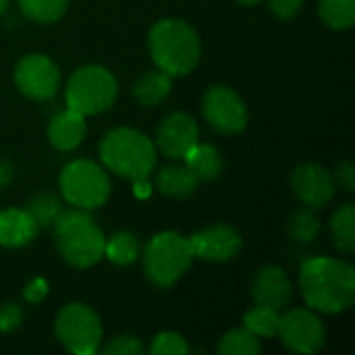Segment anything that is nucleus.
<instances>
[{"label":"nucleus","mask_w":355,"mask_h":355,"mask_svg":"<svg viewBox=\"0 0 355 355\" xmlns=\"http://www.w3.org/2000/svg\"><path fill=\"white\" fill-rule=\"evenodd\" d=\"M300 289L306 306L322 314H341L355 302V270L345 260L312 258L302 266Z\"/></svg>","instance_id":"obj_1"},{"label":"nucleus","mask_w":355,"mask_h":355,"mask_svg":"<svg viewBox=\"0 0 355 355\" xmlns=\"http://www.w3.org/2000/svg\"><path fill=\"white\" fill-rule=\"evenodd\" d=\"M148 48L156 69L171 77H183L191 73L202 56L198 31L183 19L158 21L150 29Z\"/></svg>","instance_id":"obj_2"},{"label":"nucleus","mask_w":355,"mask_h":355,"mask_svg":"<svg viewBox=\"0 0 355 355\" xmlns=\"http://www.w3.org/2000/svg\"><path fill=\"white\" fill-rule=\"evenodd\" d=\"M102 164L131 183L146 181L156 168V146L137 129L116 127L100 139Z\"/></svg>","instance_id":"obj_3"},{"label":"nucleus","mask_w":355,"mask_h":355,"mask_svg":"<svg viewBox=\"0 0 355 355\" xmlns=\"http://www.w3.org/2000/svg\"><path fill=\"white\" fill-rule=\"evenodd\" d=\"M54 243L60 258L73 268H89L104 258L106 237L83 208H69L54 220Z\"/></svg>","instance_id":"obj_4"},{"label":"nucleus","mask_w":355,"mask_h":355,"mask_svg":"<svg viewBox=\"0 0 355 355\" xmlns=\"http://www.w3.org/2000/svg\"><path fill=\"white\" fill-rule=\"evenodd\" d=\"M193 254L187 237L173 231L154 235L141 252L144 275L158 289H171L189 270Z\"/></svg>","instance_id":"obj_5"},{"label":"nucleus","mask_w":355,"mask_h":355,"mask_svg":"<svg viewBox=\"0 0 355 355\" xmlns=\"http://www.w3.org/2000/svg\"><path fill=\"white\" fill-rule=\"evenodd\" d=\"M116 94L119 83L108 69L98 64H85L69 77L64 100L67 108L83 116H94L108 110L114 104Z\"/></svg>","instance_id":"obj_6"},{"label":"nucleus","mask_w":355,"mask_h":355,"mask_svg":"<svg viewBox=\"0 0 355 355\" xmlns=\"http://www.w3.org/2000/svg\"><path fill=\"white\" fill-rule=\"evenodd\" d=\"M62 198L77 208L94 210L106 204L110 198V177L106 171L92 160L69 162L58 179Z\"/></svg>","instance_id":"obj_7"},{"label":"nucleus","mask_w":355,"mask_h":355,"mask_svg":"<svg viewBox=\"0 0 355 355\" xmlns=\"http://www.w3.org/2000/svg\"><path fill=\"white\" fill-rule=\"evenodd\" d=\"M54 333L60 345L77 355H94L102 341L100 316L85 304L73 302L62 306L56 316Z\"/></svg>","instance_id":"obj_8"},{"label":"nucleus","mask_w":355,"mask_h":355,"mask_svg":"<svg viewBox=\"0 0 355 355\" xmlns=\"http://www.w3.org/2000/svg\"><path fill=\"white\" fill-rule=\"evenodd\" d=\"M206 123L220 135H237L248 127L243 98L229 85H212L202 100Z\"/></svg>","instance_id":"obj_9"},{"label":"nucleus","mask_w":355,"mask_h":355,"mask_svg":"<svg viewBox=\"0 0 355 355\" xmlns=\"http://www.w3.org/2000/svg\"><path fill=\"white\" fill-rule=\"evenodd\" d=\"M15 85L29 100L46 102L58 92L60 69L46 54H27L15 67Z\"/></svg>","instance_id":"obj_10"},{"label":"nucleus","mask_w":355,"mask_h":355,"mask_svg":"<svg viewBox=\"0 0 355 355\" xmlns=\"http://www.w3.org/2000/svg\"><path fill=\"white\" fill-rule=\"evenodd\" d=\"M277 335L281 337L287 349L295 354L310 355L322 349L327 339V329L312 310L297 308L285 316H279Z\"/></svg>","instance_id":"obj_11"},{"label":"nucleus","mask_w":355,"mask_h":355,"mask_svg":"<svg viewBox=\"0 0 355 355\" xmlns=\"http://www.w3.org/2000/svg\"><path fill=\"white\" fill-rule=\"evenodd\" d=\"M187 241H189L193 260L198 258V260L214 262V264L233 260L243 245L239 231L229 225L206 227V229L193 233L191 237H187Z\"/></svg>","instance_id":"obj_12"},{"label":"nucleus","mask_w":355,"mask_h":355,"mask_svg":"<svg viewBox=\"0 0 355 355\" xmlns=\"http://www.w3.org/2000/svg\"><path fill=\"white\" fill-rule=\"evenodd\" d=\"M200 141V129L193 116L187 112H171L166 114L158 129H156V148L173 158L179 160L183 158L196 144Z\"/></svg>","instance_id":"obj_13"},{"label":"nucleus","mask_w":355,"mask_h":355,"mask_svg":"<svg viewBox=\"0 0 355 355\" xmlns=\"http://www.w3.org/2000/svg\"><path fill=\"white\" fill-rule=\"evenodd\" d=\"M291 187L302 204L312 210H320L329 206L335 198V179L329 168L322 164H300L291 175Z\"/></svg>","instance_id":"obj_14"},{"label":"nucleus","mask_w":355,"mask_h":355,"mask_svg":"<svg viewBox=\"0 0 355 355\" xmlns=\"http://www.w3.org/2000/svg\"><path fill=\"white\" fill-rule=\"evenodd\" d=\"M252 297L256 306H264L281 312L293 297V285L289 275L281 266H264L254 277Z\"/></svg>","instance_id":"obj_15"},{"label":"nucleus","mask_w":355,"mask_h":355,"mask_svg":"<svg viewBox=\"0 0 355 355\" xmlns=\"http://www.w3.org/2000/svg\"><path fill=\"white\" fill-rule=\"evenodd\" d=\"M85 133H87L85 116L71 108L58 112L48 125L50 146L56 148L58 152H71L79 148L81 141L85 139Z\"/></svg>","instance_id":"obj_16"},{"label":"nucleus","mask_w":355,"mask_h":355,"mask_svg":"<svg viewBox=\"0 0 355 355\" xmlns=\"http://www.w3.org/2000/svg\"><path fill=\"white\" fill-rule=\"evenodd\" d=\"M40 227L23 208L0 210V245L8 250H19L29 245Z\"/></svg>","instance_id":"obj_17"},{"label":"nucleus","mask_w":355,"mask_h":355,"mask_svg":"<svg viewBox=\"0 0 355 355\" xmlns=\"http://www.w3.org/2000/svg\"><path fill=\"white\" fill-rule=\"evenodd\" d=\"M200 179L185 164L162 166L156 175V189L173 200H185L196 193Z\"/></svg>","instance_id":"obj_18"},{"label":"nucleus","mask_w":355,"mask_h":355,"mask_svg":"<svg viewBox=\"0 0 355 355\" xmlns=\"http://www.w3.org/2000/svg\"><path fill=\"white\" fill-rule=\"evenodd\" d=\"M183 160H185V166L200 179V183L214 181L223 173V166H225L223 154L214 146L200 144V141L183 156Z\"/></svg>","instance_id":"obj_19"},{"label":"nucleus","mask_w":355,"mask_h":355,"mask_svg":"<svg viewBox=\"0 0 355 355\" xmlns=\"http://www.w3.org/2000/svg\"><path fill=\"white\" fill-rule=\"evenodd\" d=\"M171 83H173V77H171V75H166V73L160 71V69H154V71L144 73V75L133 83L131 94H133V98H135L141 106L150 108V106L160 104V102L168 96Z\"/></svg>","instance_id":"obj_20"},{"label":"nucleus","mask_w":355,"mask_h":355,"mask_svg":"<svg viewBox=\"0 0 355 355\" xmlns=\"http://www.w3.org/2000/svg\"><path fill=\"white\" fill-rule=\"evenodd\" d=\"M104 256L114 266H131L139 258V241L131 231H116L106 239Z\"/></svg>","instance_id":"obj_21"},{"label":"nucleus","mask_w":355,"mask_h":355,"mask_svg":"<svg viewBox=\"0 0 355 355\" xmlns=\"http://www.w3.org/2000/svg\"><path fill=\"white\" fill-rule=\"evenodd\" d=\"M331 233H333V245L343 252L352 254L355 250V206L343 204L331 218Z\"/></svg>","instance_id":"obj_22"},{"label":"nucleus","mask_w":355,"mask_h":355,"mask_svg":"<svg viewBox=\"0 0 355 355\" xmlns=\"http://www.w3.org/2000/svg\"><path fill=\"white\" fill-rule=\"evenodd\" d=\"M318 15L331 29H349L355 23V0H320Z\"/></svg>","instance_id":"obj_23"},{"label":"nucleus","mask_w":355,"mask_h":355,"mask_svg":"<svg viewBox=\"0 0 355 355\" xmlns=\"http://www.w3.org/2000/svg\"><path fill=\"white\" fill-rule=\"evenodd\" d=\"M19 10L33 23H54L69 6V0H17Z\"/></svg>","instance_id":"obj_24"},{"label":"nucleus","mask_w":355,"mask_h":355,"mask_svg":"<svg viewBox=\"0 0 355 355\" xmlns=\"http://www.w3.org/2000/svg\"><path fill=\"white\" fill-rule=\"evenodd\" d=\"M23 210L35 220V225H37L40 229H48V227L54 225V220H56L58 214L62 212V204H60V200H58L56 196L44 191V193L33 196V198L25 204Z\"/></svg>","instance_id":"obj_25"},{"label":"nucleus","mask_w":355,"mask_h":355,"mask_svg":"<svg viewBox=\"0 0 355 355\" xmlns=\"http://www.w3.org/2000/svg\"><path fill=\"white\" fill-rule=\"evenodd\" d=\"M260 349H262V347H260V339L243 327V329H233V331H229V333L220 339V343H218V347H216V354L258 355L260 354Z\"/></svg>","instance_id":"obj_26"},{"label":"nucleus","mask_w":355,"mask_h":355,"mask_svg":"<svg viewBox=\"0 0 355 355\" xmlns=\"http://www.w3.org/2000/svg\"><path fill=\"white\" fill-rule=\"evenodd\" d=\"M287 233L295 243H312L320 233V218L312 212V208H300L289 218Z\"/></svg>","instance_id":"obj_27"},{"label":"nucleus","mask_w":355,"mask_h":355,"mask_svg":"<svg viewBox=\"0 0 355 355\" xmlns=\"http://www.w3.org/2000/svg\"><path fill=\"white\" fill-rule=\"evenodd\" d=\"M243 327L256 337H264V339L275 337L279 327V312L264 306H254L243 314Z\"/></svg>","instance_id":"obj_28"},{"label":"nucleus","mask_w":355,"mask_h":355,"mask_svg":"<svg viewBox=\"0 0 355 355\" xmlns=\"http://www.w3.org/2000/svg\"><path fill=\"white\" fill-rule=\"evenodd\" d=\"M187 352H189L187 341L179 333H173V331L158 333L150 345L152 355H185Z\"/></svg>","instance_id":"obj_29"},{"label":"nucleus","mask_w":355,"mask_h":355,"mask_svg":"<svg viewBox=\"0 0 355 355\" xmlns=\"http://www.w3.org/2000/svg\"><path fill=\"white\" fill-rule=\"evenodd\" d=\"M104 355H141L144 354V345L137 337L133 335H119L114 339H110V343L104 345L102 349Z\"/></svg>","instance_id":"obj_30"},{"label":"nucleus","mask_w":355,"mask_h":355,"mask_svg":"<svg viewBox=\"0 0 355 355\" xmlns=\"http://www.w3.org/2000/svg\"><path fill=\"white\" fill-rule=\"evenodd\" d=\"M23 322V308L15 302H6L0 306V333H10L19 329Z\"/></svg>","instance_id":"obj_31"},{"label":"nucleus","mask_w":355,"mask_h":355,"mask_svg":"<svg viewBox=\"0 0 355 355\" xmlns=\"http://www.w3.org/2000/svg\"><path fill=\"white\" fill-rule=\"evenodd\" d=\"M335 185H339L341 189H345L347 193H352L355 189V168L349 160H343L337 164L335 173H333Z\"/></svg>","instance_id":"obj_32"},{"label":"nucleus","mask_w":355,"mask_h":355,"mask_svg":"<svg viewBox=\"0 0 355 355\" xmlns=\"http://www.w3.org/2000/svg\"><path fill=\"white\" fill-rule=\"evenodd\" d=\"M48 291H50L48 281H46V279H42V277H35V279H31V281L25 285V289H23V297H25V302H27V304H40V302L48 295Z\"/></svg>","instance_id":"obj_33"},{"label":"nucleus","mask_w":355,"mask_h":355,"mask_svg":"<svg viewBox=\"0 0 355 355\" xmlns=\"http://www.w3.org/2000/svg\"><path fill=\"white\" fill-rule=\"evenodd\" d=\"M268 6H270L275 17H279V19H293L302 10L304 0H268Z\"/></svg>","instance_id":"obj_34"},{"label":"nucleus","mask_w":355,"mask_h":355,"mask_svg":"<svg viewBox=\"0 0 355 355\" xmlns=\"http://www.w3.org/2000/svg\"><path fill=\"white\" fill-rule=\"evenodd\" d=\"M12 164L8 160H0V189L6 187L12 181Z\"/></svg>","instance_id":"obj_35"},{"label":"nucleus","mask_w":355,"mask_h":355,"mask_svg":"<svg viewBox=\"0 0 355 355\" xmlns=\"http://www.w3.org/2000/svg\"><path fill=\"white\" fill-rule=\"evenodd\" d=\"M133 189H135V196H137V198H148V196L152 193V185H150V179L133 183Z\"/></svg>","instance_id":"obj_36"},{"label":"nucleus","mask_w":355,"mask_h":355,"mask_svg":"<svg viewBox=\"0 0 355 355\" xmlns=\"http://www.w3.org/2000/svg\"><path fill=\"white\" fill-rule=\"evenodd\" d=\"M8 8V0H0V15H4Z\"/></svg>","instance_id":"obj_37"},{"label":"nucleus","mask_w":355,"mask_h":355,"mask_svg":"<svg viewBox=\"0 0 355 355\" xmlns=\"http://www.w3.org/2000/svg\"><path fill=\"white\" fill-rule=\"evenodd\" d=\"M239 4H243V6H252V4H256V2H260V0H237Z\"/></svg>","instance_id":"obj_38"}]
</instances>
